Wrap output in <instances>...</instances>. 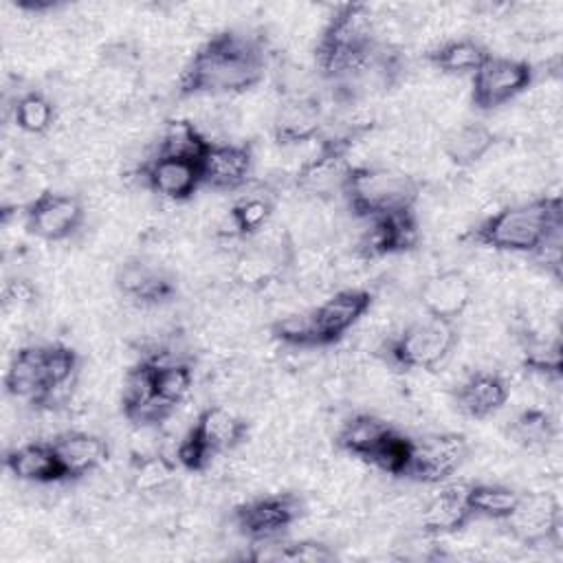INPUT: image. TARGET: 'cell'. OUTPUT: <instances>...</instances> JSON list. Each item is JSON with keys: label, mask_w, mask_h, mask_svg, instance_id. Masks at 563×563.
I'll list each match as a JSON object with an SVG mask.
<instances>
[{"label": "cell", "mask_w": 563, "mask_h": 563, "mask_svg": "<svg viewBox=\"0 0 563 563\" xmlns=\"http://www.w3.org/2000/svg\"><path fill=\"white\" fill-rule=\"evenodd\" d=\"M271 42L260 29L227 26L211 33L185 62L178 81V99L242 95L255 88L268 73Z\"/></svg>", "instance_id": "cell-1"}, {"label": "cell", "mask_w": 563, "mask_h": 563, "mask_svg": "<svg viewBox=\"0 0 563 563\" xmlns=\"http://www.w3.org/2000/svg\"><path fill=\"white\" fill-rule=\"evenodd\" d=\"M462 240L490 251L534 257L548 242L563 240V198L552 194L501 207L471 224Z\"/></svg>", "instance_id": "cell-2"}, {"label": "cell", "mask_w": 563, "mask_h": 563, "mask_svg": "<svg viewBox=\"0 0 563 563\" xmlns=\"http://www.w3.org/2000/svg\"><path fill=\"white\" fill-rule=\"evenodd\" d=\"M380 44L383 40L378 37L369 4H336L317 35L312 48L314 68L332 86L369 62Z\"/></svg>", "instance_id": "cell-3"}, {"label": "cell", "mask_w": 563, "mask_h": 563, "mask_svg": "<svg viewBox=\"0 0 563 563\" xmlns=\"http://www.w3.org/2000/svg\"><path fill=\"white\" fill-rule=\"evenodd\" d=\"M422 194V183L400 169L383 165H352L341 198L358 220H374L411 211Z\"/></svg>", "instance_id": "cell-4"}, {"label": "cell", "mask_w": 563, "mask_h": 563, "mask_svg": "<svg viewBox=\"0 0 563 563\" xmlns=\"http://www.w3.org/2000/svg\"><path fill=\"white\" fill-rule=\"evenodd\" d=\"M457 339L453 321L427 317L385 336L374 354L394 372H433L451 356Z\"/></svg>", "instance_id": "cell-5"}, {"label": "cell", "mask_w": 563, "mask_h": 563, "mask_svg": "<svg viewBox=\"0 0 563 563\" xmlns=\"http://www.w3.org/2000/svg\"><path fill=\"white\" fill-rule=\"evenodd\" d=\"M365 130L367 128H354L343 134H323L317 152L295 172V187L317 200H332L334 196H341L352 169L347 156Z\"/></svg>", "instance_id": "cell-6"}, {"label": "cell", "mask_w": 563, "mask_h": 563, "mask_svg": "<svg viewBox=\"0 0 563 563\" xmlns=\"http://www.w3.org/2000/svg\"><path fill=\"white\" fill-rule=\"evenodd\" d=\"M306 510V499L299 493L282 490L238 504L231 510V523L249 543H266L282 539L303 519Z\"/></svg>", "instance_id": "cell-7"}, {"label": "cell", "mask_w": 563, "mask_h": 563, "mask_svg": "<svg viewBox=\"0 0 563 563\" xmlns=\"http://www.w3.org/2000/svg\"><path fill=\"white\" fill-rule=\"evenodd\" d=\"M537 79V68L528 59L490 55L473 75H471V106L479 112H493L528 88Z\"/></svg>", "instance_id": "cell-8"}, {"label": "cell", "mask_w": 563, "mask_h": 563, "mask_svg": "<svg viewBox=\"0 0 563 563\" xmlns=\"http://www.w3.org/2000/svg\"><path fill=\"white\" fill-rule=\"evenodd\" d=\"M468 451L471 446L466 435L455 431L424 433L420 438H413L407 479L427 486L446 484L462 468Z\"/></svg>", "instance_id": "cell-9"}, {"label": "cell", "mask_w": 563, "mask_h": 563, "mask_svg": "<svg viewBox=\"0 0 563 563\" xmlns=\"http://www.w3.org/2000/svg\"><path fill=\"white\" fill-rule=\"evenodd\" d=\"M24 227L44 242H64L73 238L86 220V205L77 194L44 189L22 209Z\"/></svg>", "instance_id": "cell-10"}, {"label": "cell", "mask_w": 563, "mask_h": 563, "mask_svg": "<svg viewBox=\"0 0 563 563\" xmlns=\"http://www.w3.org/2000/svg\"><path fill=\"white\" fill-rule=\"evenodd\" d=\"M374 292L367 288H343L330 299L308 310L314 347L339 343L372 308Z\"/></svg>", "instance_id": "cell-11"}, {"label": "cell", "mask_w": 563, "mask_h": 563, "mask_svg": "<svg viewBox=\"0 0 563 563\" xmlns=\"http://www.w3.org/2000/svg\"><path fill=\"white\" fill-rule=\"evenodd\" d=\"M114 286L121 297L139 306H163L178 295L176 277L147 257H128L117 266Z\"/></svg>", "instance_id": "cell-12"}, {"label": "cell", "mask_w": 563, "mask_h": 563, "mask_svg": "<svg viewBox=\"0 0 563 563\" xmlns=\"http://www.w3.org/2000/svg\"><path fill=\"white\" fill-rule=\"evenodd\" d=\"M420 235L422 231L416 209L374 218L356 242V255L363 260L402 255L420 244Z\"/></svg>", "instance_id": "cell-13"}, {"label": "cell", "mask_w": 563, "mask_h": 563, "mask_svg": "<svg viewBox=\"0 0 563 563\" xmlns=\"http://www.w3.org/2000/svg\"><path fill=\"white\" fill-rule=\"evenodd\" d=\"M255 167V152L253 143H216L211 141L207 154L200 161L202 172V187L213 191H240L251 183Z\"/></svg>", "instance_id": "cell-14"}, {"label": "cell", "mask_w": 563, "mask_h": 563, "mask_svg": "<svg viewBox=\"0 0 563 563\" xmlns=\"http://www.w3.org/2000/svg\"><path fill=\"white\" fill-rule=\"evenodd\" d=\"M506 523L528 548L559 543L563 528L561 504L552 493H523L519 508Z\"/></svg>", "instance_id": "cell-15"}, {"label": "cell", "mask_w": 563, "mask_h": 563, "mask_svg": "<svg viewBox=\"0 0 563 563\" xmlns=\"http://www.w3.org/2000/svg\"><path fill=\"white\" fill-rule=\"evenodd\" d=\"M325 114L317 97L312 95H288L284 97L271 121V136L282 147H292L323 136Z\"/></svg>", "instance_id": "cell-16"}, {"label": "cell", "mask_w": 563, "mask_h": 563, "mask_svg": "<svg viewBox=\"0 0 563 563\" xmlns=\"http://www.w3.org/2000/svg\"><path fill=\"white\" fill-rule=\"evenodd\" d=\"M143 185L172 202H187L191 200L198 189L202 187V172L200 163L178 156H167L154 152L139 169Z\"/></svg>", "instance_id": "cell-17"}, {"label": "cell", "mask_w": 563, "mask_h": 563, "mask_svg": "<svg viewBox=\"0 0 563 563\" xmlns=\"http://www.w3.org/2000/svg\"><path fill=\"white\" fill-rule=\"evenodd\" d=\"M4 391L33 407H51V389L44 374V343L18 347L4 372Z\"/></svg>", "instance_id": "cell-18"}, {"label": "cell", "mask_w": 563, "mask_h": 563, "mask_svg": "<svg viewBox=\"0 0 563 563\" xmlns=\"http://www.w3.org/2000/svg\"><path fill=\"white\" fill-rule=\"evenodd\" d=\"M418 301L427 317L455 323L473 301V282L457 268L438 271L420 286Z\"/></svg>", "instance_id": "cell-19"}, {"label": "cell", "mask_w": 563, "mask_h": 563, "mask_svg": "<svg viewBox=\"0 0 563 563\" xmlns=\"http://www.w3.org/2000/svg\"><path fill=\"white\" fill-rule=\"evenodd\" d=\"M510 387L506 378L490 369H477L464 376L453 389L451 400L455 409L471 420H488L508 402Z\"/></svg>", "instance_id": "cell-20"}, {"label": "cell", "mask_w": 563, "mask_h": 563, "mask_svg": "<svg viewBox=\"0 0 563 563\" xmlns=\"http://www.w3.org/2000/svg\"><path fill=\"white\" fill-rule=\"evenodd\" d=\"M176 409L163 402L150 378V369L145 358H139L123 378V389H121V413L123 418L134 424V427H158L165 422Z\"/></svg>", "instance_id": "cell-21"}, {"label": "cell", "mask_w": 563, "mask_h": 563, "mask_svg": "<svg viewBox=\"0 0 563 563\" xmlns=\"http://www.w3.org/2000/svg\"><path fill=\"white\" fill-rule=\"evenodd\" d=\"M57 460L62 464L66 482H77L99 466H103L110 457L108 442L88 431H64L51 440Z\"/></svg>", "instance_id": "cell-22"}, {"label": "cell", "mask_w": 563, "mask_h": 563, "mask_svg": "<svg viewBox=\"0 0 563 563\" xmlns=\"http://www.w3.org/2000/svg\"><path fill=\"white\" fill-rule=\"evenodd\" d=\"M473 515L464 499V484H440V490L420 510V534L438 539L464 530Z\"/></svg>", "instance_id": "cell-23"}, {"label": "cell", "mask_w": 563, "mask_h": 563, "mask_svg": "<svg viewBox=\"0 0 563 563\" xmlns=\"http://www.w3.org/2000/svg\"><path fill=\"white\" fill-rule=\"evenodd\" d=\"M4 468L20 482L59 484L66 482L51 440H31L4 451Z\"/></svg>", "instance_id": "cell-24"}, {"label": "cell", "mask_w": 563, "mask_h": 563, "mask_svg": "<svg viewBox=\"0 0 563 563\" xmlns=\"http://www.w3.org/2000/svg\"><path fill=\"white\" fill-rule=\"evenodd\" d=\"M497 143L499 134L486 123L464 121L446 130V134L442 136V152L451 165L466 169L477 165Z\"/></svg>", "instance_id": "cell-25"}, {"label": "cell", "mask_w": 563, "mask_h": 563, "mask_svg": "<svg viewBox=\"0 0 563 563\" xmlns=\"http://www.w3.org/2000/svg\"><path fill=\"white\" fill-rule=\"evenodd\" d=\"M490 55L493 53L488 51V46L475 37H453L427 48L422 53V59L444 75L462 77L473 75Z\"/></svg>", "instance_id": "cell-26"}, {"label": "cell", "mask_w": 563, "mask_h": 563, "mask_svg": "<svg viewBox=\"0 0 563 563\" xmlns=\"http://www.w3.org/2000/svg\"><path fill=\"white\" fill-rule=\"evenodd\" d=\"M286 262L288 257L282 249L251 246L235 257L231 277L246 290H262L282 277Z\"/></svg>", "instance_id": "cell-27"}, {"label": "cell", "mask_w": 563, "mask_h": 563, "mask_svg": "<svg viewBox=\"0 0 563 563\" xmlns=\"http://www.w3.org/2000/svg\"><path fill=\"white\" fill-rule=\"evenodd\" d=\"M191 427L205 438V442L211 446L216 455L229 453L244 444L251 429L242 416L220 405L205 407Z\"/></svg>", "instance_id": "cell-28"}, {"label": "cell", "mask_w": 563, "mask_h": 563, "mask_svg": "<svg viewBox=\"0 0 563 563\" xmlns=\"http://www.w3.org/2000/svg\"><path fill=\"white\" fill-rule=\"evenodd\" d=\"M143 358L147 363L152 387H154L156 396L174 409L180 402H185V398L189 396V391L194 387V367H191V363L185 361V358L167 356L165 352L150 354V356H143Z\"/></svg>", "instance_id": "cell-29"}, {"label": "cell", "mask_w": 563, "mask_h": 563, "mask_svg": "<svg viewBox=\"0 0 563 563\" xmlns=\"http://www.w3.org/2000/svg\"><path fill=\"white\" fill-rule=\"evenodd\" d=\"M391 424L383 418L361 411L350 416L336 431L334 444L339 451H343L350 457H356L361 462H369L376 446L383 442V438L389 433Z\"/></svg>", "instance_id": "cell-30"}, {"label": "cell", "mask_w": 563, "mask_h": 563, "mask_svg": "<svg viewBox=\"0 0 563 563\" xmlns=\"http://www.w3.org/2000/svg\"><path fill=\"white\" fill-rule=\"evenodd\" d=\"M275 213V200L268 194H244L227 211L222 235L238 240L257 238Z\"/></svg>", "instance_id": "cell-31"}, {"label": "cell", "mask_w": 563, "mask_h": 563, "mask_svg": "<svg viewBox=\"0 0 563 563\" xmlns=\"http://www.w3.org/2000/svg\"><path fill=\"white\" fill-rule=\"evenodd\" d=\"M523 493L490 482L464 484V499L473 515V519H490V521H508L521 504Z\"/></svg>", "instance_id": "cell-32"}, {"label": "cell", "mask_w": 563, "mask_h": 563, "mask_svg": "<svg viewBox=\"0 0 563 563\" xmlns=\"http://www.w3.org/2000/svg\"><path fill=\"white\" fill-rule=\"evenodd\" d=\"M253 552L246 554L251 561H288V563H330L339 554L332 545L317 539H299V541H266L251 543Z\"/></svg>", "instance_id": "cell-33"}, {"label": "cell", "mask_w": 563, "mask_h": 563, "mask_svg": "<svg viewBox=\"0 0 563 563\" xmlns=\"http://www.w3.org/2000/svg\"><path fill=\"white\" fill-rule=\"evenodd\" d=\"M176 471L178 462L165 453H141L130 462V486L136 495L152 497L174 482Z\"/></svg>", "instance_id": "cell-34"}, {"label": "cell", "mask_w": 563, "mask_h": 563, "mask_svg": "<svg viewBox=\"0 0 563 563\" xmlns=\"http://www.w3.org/2000/svg\"><path fill=\"white\" fill-rule=\"evenodd\" d=\"M519 356L526 372L559 380L563 376V345L559 336L543 339L532 332L519 336Z\"/></svg>", "instance_id": "cell-35"}, {"label": "cell", "mask_w": 563, "mask_h": 563, "mask_svg": "<svg viewBox=\"0 0 563 563\" xmlns=\"http://www.w3.org/2000/svg\"><path fill=\"white\" fill-rule=\"evenodd\" d=\"M559 433L556 420L548 409L541 407H526L521 409L508 427V435L523 449L541 451L554 442Z\"/></svg>", "instance_id": "cell-36"}, {"label": "cell", "mask_w": 563, "mask_h": 563, "mask_svg": "<svg viewBox=\"0 0 563 563\" xmlns=\"http://www.w3.org/2000/svg\"><path fill=\"white\" fill-rule=\"evenodd\" d=\"M11 119L13 125L31 136L46 134L55 119H57V108L55 101L42 92V90H26L18 95V99L11 106Z\"/></svg>", "instance_id": "cell-37"}, {"label": "cell", "mask_w": 563, "mask_h": 563, "mask_svg": "<svg viewBox=\"0 0 563 563\" xmlns=\"http://www.w3.org/2000/svg\"><path fill=\"white\" fill-rule=\"evenodd\" d=\"M211 141L189 119H169L154 152L200 163Z\"/></svg>", "instance_id": "cell-38"}, {"label": "cell", "mask_w": 563, "mask_h": 563, "mask_svg": "<svg viewBox=\"0 0 563 563\" xmlns=\"http://www.w3.org/2000/svg\"><path fill=\"white\" fill-rule=\"evenodd\" d=\"M411 451H413V438L391 427L389 433L383 438V442L372 453L367 464L389 477L407 479L409 464H411Z\"/></svg>", "instance_id": "cell-39"}, {"label": "cell", "mask_w": 563, "mask_h": 563, "mask_svg": "<svg viewBox=\"0 0 563 563\" xmlns=\"http://www.w3.org/2000/svg\"><path fill=\"white\" fill-rule=\"evenodd\" d=\"M79 365H81V356L75 347L62 341L44 343V374L51 389V400H55L59 391L73 385L79 372Z\"/></svg>", "instance_id": "cell-40"}, {"label": "cell", "mask_w": 563, "mask_h": 563, "mask_svg": "<svg viewBox=\"0 0 563 563\" xmlns=\"http://www.w3.org/2000/svg\"><path fill=\"white\" fill-rule=\"evenodd\" d=\"M271 336L279 341L286 347H297V350H312L314 339H312V325H310V314L306 312H290L279 317L277 321L271 323Z\"/></svg>", "instance_id": "cell-41"}, {"label": "cell", "mask_w": 563, "mask_h": 563, "mask_svg": "<svg viewBox=\"0 0 563 563\" xmlns=\"http://www.w3.org/2000/svg\"><path fill=\"white\" fill-rule=\"evenodd\" d=\"M174 457H176V462H178V466L183 471H187V473H205L211 466L216 453L205 442V438L194 427H189V431L176 444Z\"/></svg>", "instance_id": "cell-42"}, {"label": "cell", "mask_w": 563, "mask_h": 563, "mask_svg": "<svg viewBox=\"0 0 563 563\" xmlns=\"http://www.w3.org/2000/svg\"><path fill=\"white\" fill-rule=\"evenodd\" d=\"M37 301V288L24 279V277H13L4 284L2 288V308L11 310V308H24V306H33Z\"/></svg>", "instance_id": "cell-43"}, {"label": "cell", "mask_w": 563, "mask_h": 563, "mask_svg": "<svg viewBox=\"0 0 563 563\" xmlns=\"http://www.w3.org/2000/svg\"><path fill=\"white\" fill-rule=\"evenodd\" d=\"M13 7L18 11H24V13H31V15H46V13H53L57 9L64 7L62 0H15Z\"/></svg>", "instance_id": "cell-44"}]
</instances>
